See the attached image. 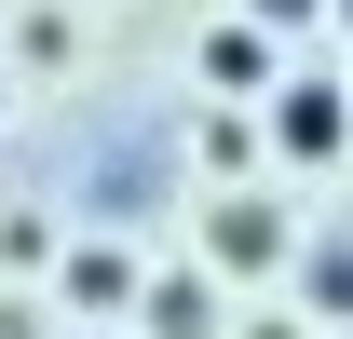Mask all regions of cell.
Here are the masks:
<instances>
[{"label": "cell", "mask_w": 353, "mask_h": 339, "mask_svg": "<svg viewBox=\"0 0 353 339\" xmlns=\"http://www.w3.org/2000/svg\"><path fill=\"white\" fill-rule=\"evenodd\" d=\"M259 14H272V28H299V14H326V0H259Z\"/></svg>", "instance_id": "cell-3"}, {"label": "cell", "mask_w": 353, "mask_h": 339, "mask_svg": "<svg viewBox=\"0 0 353 339\" xmlns=\"http://www.w3.org/2000/svg\"><path fill=\"white\" fill-rule=\"evenodd\" d=\"M204 82H218V95H259L272 82V41H259V28H218V41H204Z\"/></svg>", "instance_id": "cell-2"}, {"label": "cell", "mask_w": 353, "mask_h": 339, "mask_svg": "<svg viewBox=\"0 0 353 339\" xmlns=\"http://www.w3.org/2000/svg\"><path fill=\"white\" fill-rule=\"evenodd\" d=\"M340 14H353V0H340Z\"/></svg>", "instance_id": "cell-4"}, {"label": "cell", "mask_w": 353, "mask_h": 339, "mask_svg": "<svg viewBox=\"0 0 353 339\" xmlns=\"http://www.w3.org/2000/svg\"><path fill=\"white\" fill-rule=\"evenodd\" d=\"M340 136H353V95L340 82H285L272 95V150H285V163H340Z\"/></svg>", "instance_id": "cell-1"}]
</instances>
